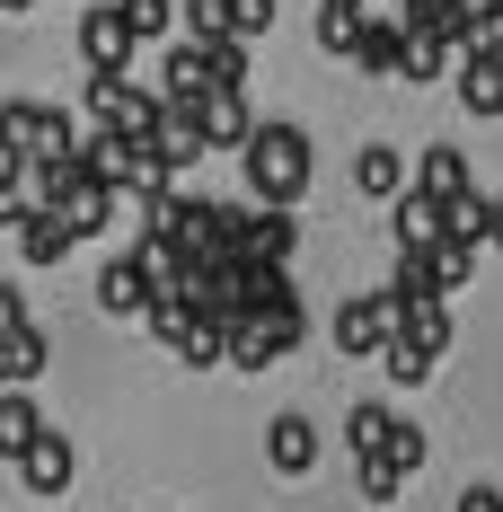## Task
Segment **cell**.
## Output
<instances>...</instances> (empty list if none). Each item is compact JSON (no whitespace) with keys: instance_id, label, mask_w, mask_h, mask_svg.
<instances>
[{"instance_id":"6da1fadb","label":"cell","mask_w":503,"mask_h":512,"mask_svg":"<svg viewBox=\"0 0 503 512\" xmlns=\"http://www.w3.org/2000/svg\"><path fill=\"white\" fill-rule=\"evenodd\" d=\"M309 168H318V151H309V133L301 124H256L248 133V151H239V177H248V195H256V212H292L309 195Z\"/></svg>"},{"instance_id":"7a4b0ae2","label":"cell","mask_w":503,"mask_h":512,"mask_svg":"<svg viewBox=\"0 0 503 512\" xmlns=\"http://www.w3.org/2000/svg\"><path fill=\"white\" fill-rule=\"evenodd\" d=\"M80 151V133H71V106H45V98H9L0 106V159H18V168H53V159Z\"/></svg>"},{"instance_id":"3957f363","label":"cell","mask_w":503,"mask_h":512,"mask_svg":"<svg viewBox=\"0 0 503 512\" xmlns=\"http://www.w3.org/2000/svg\"><path fill=\"white\" fill-rule=\"evenodd\" d=\"M309 336V309H274V318H239L230 327V345H221V362L230 371H274V362L292 354Z\"/></svg>"},{"instance_id":"277c9868","label":"cell","mask_w":503,"mask_h":512,"mask_svg":"<svg viewBox=\"0 0 503 512\" xmlns=\"http://www.w3.org/2000/svg\"><path fill=\"white\" fill-rule=\"evenodd\" d=\"M389 336H398V301H380V292H353V301H336V318H327V345L353 354V362H371Z\"/></svg>"},{"instance_id":"5b68a950","label":"cell","mask_w":503,"mask_h":512,"mask_svg":"<svg viewBox=\"0 0 503 512\" xmlns=\"http://www.w3.org/2000/svg\"><path fill=\"white\" fill-rule=\"evenodd\" d=\"M80 62H89L98 80H124V62H133V27H124L115 0H89V9H80Z\"/></svg>"},{"instance_id":"8992f818","label":"cell","mask_w":503,"mask_h":512,"mask_svg":"<svg viewBox=\"0 0 503 512\" xmlns=\"http://www.w3.org/2000/svg\"><path fill=\"white\" fill-rule=\"evenodd\" d=\"M151 301H159V274H151V256H142V248H124V256H106V265H98V309L142 318Z\"/></svg>"},{"instance_id":"52a82bcc","label":"cell","mask_w":503,"mask_h":512,"mask_svg":"<svg viewBox=\"0 0 503 512\" xmlns=\"http://www.w3.org/2000/svg\"><path fill=\"white\" fill-rule=\"evenodd\" d=\"M265 468H274V477H309V468H318V424H309L301 407H283L265 424Z\"/></svg>"},{"instance_id":"ba28073f","label":"cell","mask_w":503,"mask_h":512,"mask_svg":"<svg viewBox=\"0 0 503 512\" xmlns=\"http://www.w3.org/2000/svg\"><path fill=\"white\" fill-rule=\"evenodd\" d=\"M18 477H27V495H71V477H80V451H71V442H62V433L45 424V433L27 442Z\"/></svg>"},{"instance_id":"9c48e42d","label":"cell","mask_w":503,"mask_h":512,"mask_svg":"<svg viewBox=\"0 0 503 512\" xmlns=\"http://www.w3.org/2000/svg\"><path fill=\"white\" fill-rule=\"evenodd\" d=\"M406 186L415 195H433V204H459V195H477V177H468V151H451V142H433V151L406 168Z\"/></svg>"},{"instance_id":"30bf717a","label":"cell","mask_w":503,"mask_h":512,"mask_svg":"<svg viewBox=\"0 0 503 512\" xmlns=\"http://www.w3.org/2000/svg\"><path fill=\"white\" fill-rule=\"evenodd\" d=\"M195 133H203V151H248L256 115H248V98H230V89H212V98L195 106Z\"/></svg>"},{"instance_id":"8fae6325","label":"cell","mask_w":503,"mask_h":512,"mask_svg":"<svg viewBox=\"0 0 503 512\" xmlns=\"http://www.w3.org/2000/svg\"><path fill=\"white\" fill-rule=\"evenodd\" d=\"M239 256H248V265H292V256H301V221H292V212H248Z\"/></svg>"},{"instance_id":"7c38bea8","label":"cell","mask_w":503,"mask_h":512,"mask_svg":"<svg viewBox=\"0 0 503 512\" xmlns=\"http://www.w3.org/2000/svg\"><path fill=\"white\" fill-rule=\"evenodd\" d=\"M203 98H212V71H203V45H168V71H159V106L195 115Z\"/></svg>"},{"instance_id":"4fadbf2b","label":"cell","mask_w":503,"mask_h":512,"mask_svg":"<svg viewBox=\"0 0 503 512\" xmlns=\"http://www.w3.org/2000/svg\"><path fill=\"white\" fill-rule=\"evenodd\" d=\"M389 221H398V256H433L442 248V204H433V195L406 186L398 204H389Z\"/></svg>"},{"instance_id":"5bb4252c","label":"cell","mask_w":503,"mask_h":512,"mask_svg":"<svg viewBox=\"0 0 503 512\" xmlns=\"http://www.w3.org/2000/svg\"><path fill=\"white\" fill-rule=\"evenodd\" d=\"M80 248V239H71V221H62V212H27V221H18V256H27V265H62V256Z\"/></svg>"},{"instance_id":"9a60e30c","label":"cell","mask_w":503,"mask_h":512,"mask_svg":"<svg viewBox=\"0 0 503 512\" xmlns=\"http://www.w3.org/2000/svg\"><path fill=\"white\" fill-rule=\"evenodd\" d=\"M398 45H406V27L398 18H380V9H371V18H362V36H353V71H371V80H380V71H398Z\"/></svg>"},{"instance_id":"2e32d148","label":"cell","mask_w":503,"mask_h":512,"mask_svg":"<svg viewBox=\"0 0 503 512\" xmlns=\"http://www.w3.org/2000/svg\"><path fill=\"white\" fill-rule=\"evenodd\" d=\"M36 433H45V415H36V398H27V389H0V460L18 468Z\"/></svg>"},{"instance_id":"e0dca14e","label":"cell","mask_w":503,"mask_h":512,"mask_svg":"<svg viewBox=\"0 0 503 512\" xmlns=\"http://www.w3.org/2000/svg\"><path fill=\"white\" fill-rule=\"evenodd\" d=\"M353 186H362L371 204H398V195H406V159L389 151V142H371V151L353 159Z\"/></svg>"},{"instance_id":"ac0fdd59","label":"cell","mask_w":503,"mask_h":512,"mask_svg":"<svg viewBox=\"0 0 503 512\" xmlns=\"http://www.w3.org/2000/svg\"><path fill=\"white\" fill-rule=\"evenodd\" d=\"M221 345H230V327H221V318H195V309H186V327L168 336V354L186 362V371H212V362H221Z\"/></svg>"},{"instance_id":"d6986e66","label":"cell","mask_w":503,"mask_h":512,"mask_svg":"<svg viewBox=\"0 0 503 512\" xmlns=\"http://www.w3.org/2000/svg\"><path fill=\"white\" fill-rule=\"evenodd\" d=\"M389 424H398V415L380 407V398H353V407H345V442H353V460H380Z\"/></svg>"},{"instance_id":"ffe728a7","label":"cell","mask_w":503,"mask_h":512,"mask_svg":"<svg viewBox=\"0 0 503 512\" xmlns=\"http://www.w3.org/2000/svg\"><path fill=\"white\" fill-rule=\"evenodd\" d=\"M36 371H45V336L27 327V336L0 345V389H36Z\"/></svg>"},{"instance_id":"44dd1931","label":"cell","mask_w":503,"mask_h":512,"mask_svg":"<svg viewBox=\"0 0 503 512\" xmlns=\"http://www.w3.org/2000/svg\"><path fill=\"white\" fill-rule=\"evenodd\" d=\"M442 71H451V45H442V36H406L398 45V80L424 89V80H442Z\"/></svg>"},{"instance_id":"7402d4cb","label":"cell","mask_w":503,"mask_h":512,"mask_svg":"<svg viewBox=\"0 0 503 512\" xmlns=\"http://www.w3.org/2000/svg\"><path fill=\"white\" fill-rule=\"evenodd\" d=\"M36 212V168H18V159H0V230H18Z\"/></svg>"},{"instance_id":"603a6c76","label":"cell","mask_w":503,"mask_h":512,"mask_svg":"<svg viewBox=\"0 0 503 512\" xmlns=\"http://www.w3.org/2000/svg\"><path fill=\"white\" fill-rule=\"evenodd\" d=\"M248 62L256 53L230 36V45H203V71H212V89H230V98H248Z\"/></svg>"},{"instance_id":"cb8c5ba5","label":"cell","mask_w":503,"mask_h":512,"mask_svg":"<svg viewBox=\"0 0 503 512\" xmlns=\"http://www.w3.org/2000/svg\"><path fill=\"white\" fill-rule=\"evenodd\" d=\"M62 221H71V239H98L106 221H115V195H106V186H80V195L62 204Z\"/></svg>"},{"instance_id":"d4e9b609","label":"cell","mask_w":503,"mask_h":512,"mask_svg":"<svg viewBox=\"0 0 503 512\" xmlns=\"http://www.w3.org/2000/svg\"><path fill=\"white\" fill-rule=\"evenodd\" d=\"M177 18L195 45H230V0H177Z\"/></svg>"},{"instance_id":"484cf974","label":"cell","mask_w":503,"mask_h":512,"mask_svg":"<svg viewBox=\"0 0 503 512\" xmlns=\"http://www.w3.org/2000/svg\"><path fill=\"white\" fill-rule=\"evenodd\" d=\"M362 18H371V9H345V0H318V45H327V53H353Z\"/></svg>"},{"instance_id":"4316f807","label":"cell","mask_w":503,"mask_h":512,"mask_svg":"<svg viewBox=\"0 0 503 512\" xmlns=\"http://www.w3.org/2000/svg\"><path fill=\"white\" fill-rule=\"evenodd\" d=\"M424 451H433V442H424V424H406V415L389 424V442H380V460L398 468V477H415V468H424Z\"/></svg>"},{"instance_id":"83f0119b","label":"cell","mask_w":503,"mask_h":512,"mask_svg":"<svg viewBox=\"0 0 503 512\" xmlns=\"http://www.w3.org/2000/svg\"><path fill=\"white\" fill-rule=\"evenodd\" d=\"M477 256H486V248H468V239H442V248H433V283H442V301L477 274Z\"/></svg>"},{"instance_id":"f1b7e54d","label":"cell","mask_w":503,"mask_h":512,"mask_svg":"<svg viewBox=\"0 0 503 512\" xmlns=\"http://www.w3.org/2000/svg\"><path fill=\"white\" fill-rule=\"evenodd\" d=\"M115 9H124V27H133V45H159V36H168V18H177L168 0H115Z\"/></svg>"},{"instance_id":"f546056e","label":"cell","mask_w":503,"mask_h":512,"mask_svg":"<svg viewBox=\"0 0 503 512\" xmlns=\"http://www.w3.org/2000/svg\"><path fill=\"white\" fill-rule=\"evenodd\" d=\"M380 362H389V380H398V389H415V380H433V354H415V345H398V336L380 345Z\"/></svg>"},{"instance_id":"4dcf8cb0","label":"cell","mask_w":503,"mask_h":512,"mask_svg":"<svg viewBox=\"0 0 503 512\" xmlns=\"http://www.w3.org/2000/svg\"><path fill=\"white\" fill-rule=\"evenodd\" d=\"M274 9H283V0H230V36H239V45H256V36L274 27Z\"/></svg>"},{"instance_id":"1f68e13d","label":"cell","mask_w":503,"mask_h":512,"mask_svg":"<svg viewBox=\"0 0 503 512\" xmlns=\"http://www.w3.org/2000/svg\"><path fill=\"white\" fill-rule=\"evenodd\" d=\"M398 495H406L398 468H389V460H362V504H398Z\"/></svg>"},{"instance_id":"d6a6232c","label":"cell","mask_w":503,"mask_h":512,"mask_svg":"<svg viewBox=\"0 0 503 512\" xmlns=\"http://www.w3.org/2000/svg\"><path fill=\"white\" fill-rule=\"evenodd\" d=\"M27 327H36V318H27V301H18V283H0V345L27 336Z\"/></svg>"},{"instance_id":"836d02e7","label":"cell","mask_w":503,"mask_h":512,"mask_svg":"<svg viewBox=\"0 0 503 512\" xmlns=\"http://www.w3.org/2000/svg\"><path fill=\"white\" fill-rule=\"evenodd\" d=\"M459 512H503V486H468V495H459Z\"/></svg>"},{"instance_id":"e575fe53","label":"cell","mask_w":503,"mask_h":512,"mask_svg":"<svg viewBox=\"0 0 503 512\" xmlns=\"http://www.w3.org/2000/svg\"><path fill=\"white\" fill-rule=\"evenodd\" d=\"M486 248H503V195H486Z\"/></svg>"},{"instance_id":"d590c367","label":"cell","mask_w":503,"mask_h":512,"mask_svg":"<svg viewBox=\"0 0 503 512\" xmlns=\"http://www.w3.org/2000/svg\"><path fill=\"white\" fill-rule=\"evenodd\" d=\"M0 9H36V0H0Z\"/></svg>"},{"instance_id":"8d00e7d4","label":"cell","mask_w":503,"mask_h":512,"mask_svg":"<svg viewBox=\"0 0 503 512\" xmlns=\"http://www.w3.org/2000/svg\"><path fill=\"white\" fill-rule=\"evenodd\" d=\"M345 9H371V0H345Z\"/></svg>"}]
</instances>
